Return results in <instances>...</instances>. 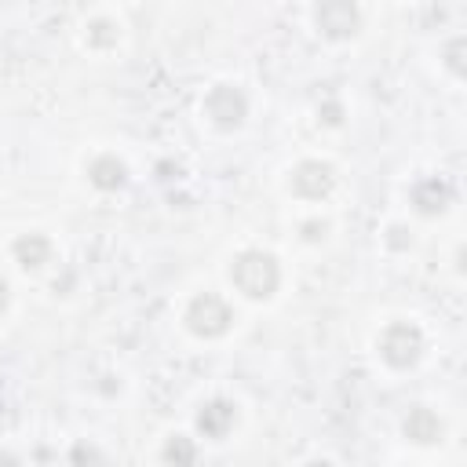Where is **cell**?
Here are the masks:
<instances>
[{
  "label": "cell",
  "instance_id": "1",
  "mask_svg": "<svg viewBox=\"0 0 467 467\" xmlns=\"http://www.w3.org/2000/svg\"><path fill=\"white\" fill-rule=\"evenodd\" d=\"M234 285L252 296V299H263L277 288V263L266 255V252H244L237 263H234Z\"/></svg>",
  "mask_w": 467,
  "mask_h": 467
},
{
  "label": "cell",
  "instance_id": "2",
  "mask_svg": "<svg viewBox=\"0 0 467 467\" xmlns=\"http://www.w3.org/2000/svg\"><path fill=\"white\" fill-rule=\"evenodd\" d=\"M186 321H190V328L197 336H219L230 325V306L219 296H197L190 314H186Z\"/></svg>",
  "mask_w": 467,
  "mask_h": 467
},
{
  "label": "cell",
  "instance_id": "3",
  "mask_svg": "<svg viewBox=\"0 0 467 467\" xmlns=\"http://www.w3.org/2000/svg\"><path fill=\"white\" fill-rule=\"evenodd\" d=\"M420 332L412 328V325H390L387 332H383V343H379V350H383V358L390 361V365H412L416 361V354H420Z\"/></svg>",
  "mask_w": 467,
  "mask_h": 467
},
{
  "label": "cell",
  "instance_id": "4",
  "mask_svg": "<svg viewBox=\"0 0 467 467\" xmlns=\"http://www.w3.org/2000/svg\"><path fill=\"white\" fill-rule=\"evenodd\" d=\"M317 26L328 36H350L358 29V7L350 0H325L317 7Z\"/></svg>",
  "mask_w": 467,
  "mask_h": 467
},
{
  "label": "cell",
  "instance_id": "5",
  "mask_svg": "<svg viewBox=\"0 0 467 467\" xmlns=\"http://www.w3.org/2000/svg\"><path fill=\"white\" fill-rule=\"evenodd\" d=\"M204 109H208V117H212L219 128H234V124H241V117H244V99H241L234 88H215V91L208 95Z\"/></svg>",
  "mask_w": 467,
  "mask_h": 467
},
{
  "label": "cell",
  "instance_id": "6",
  "mask_svg": "<svg viewBox=\"0 0 467 467\" xmlns=\"http://www.w3.org/2000/svg\"><path fill=\"white\" fill-rule=\"evenodd\" d=\"M292 186H296L303 197H321V193L332 190V168H328V164H317V161L299 164V171L292 175Z\"/></svg>",
  "mask_w": 467,
  "mask_h": 467
},
{
  "label": "cell",
  "instance_id": "7",
  "mask_svg": "<svg viewBox=\"0 0 467 467\" xmlns=\"http://www.w3.org/2000/svg\"><path fill=\"white\" fill-rule=\"evenodd\" d=\"M230 420H234V409L223 405V401H215V405H208V409L201 412V431L212 434V438H223L226 427H230Z\"/></svg>",
  "mask_w": 467,
  "mask_h": 467
},
{
  "label": "cell",
  "instance_id": "8",
  "mask_svg": "<svg viewBox=\"0 0 467 467\" xmlns=\"http://www.w3.org/2000/svg\"><path fill=\"white\" fill-rule=\"evenodd\" d=\"M405 431H409V438H416V441H434L441 427H438V420H434L427 409H420V412L405 423Z\"/></svg>",
  "mask_w": 467,
  "mask_h": 467
},
{
  "label": "cell",
  "instance_id": "9",
  "mask_svg": "<svg viewBox=\"0 0 467 467\" xmlns=\"http://www.w3.org/2000/svg\"><path fill=\"white\" fill-rule=\"evenodd\" d=\"M4 299H7V296H4V281H0V310H4Z\"/></svg>",
  "mask_w": 467,
  "mask_h": 467
}]
</instances>
